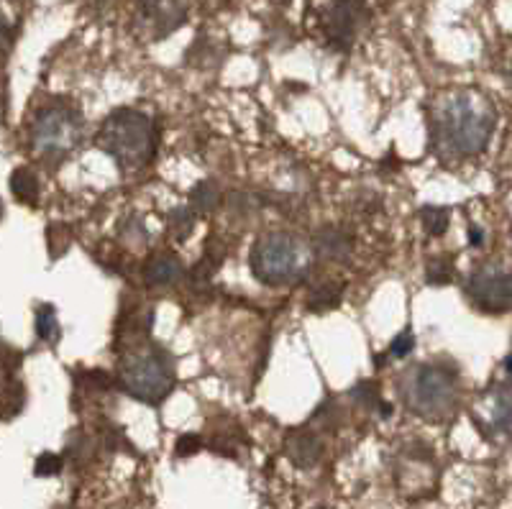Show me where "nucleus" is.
I'll return each mask as SVG.
<instances>
[{
  "instance_id": "1",
  "label": "nucleus",
  "mask_w": 512,
  "mask_h": 509,
  "mask_svg": "<svg viewBox=\"0 0 512 509\" xmlns=\"http://www.w3.org/2000/svg\"><path fill=\"white\" fill-rule=\"evenodd\" d=\"M497 105L474 87L438 93L425 108L431 151L443 164H459L484 154L495 136Z\"/></svg>"
},
{
  "instance_id": "2",
  "label": "nucleus",
  "mask_w": 512,
  "mask_h": 509,
  "mask_svg": "<svg viewBox=\"0 0 512 509\" xmlns=\"http://www.w3.org/2000/svg\"><path fill=\"white\" fill-rule=\"evenodd\" d=\"M402 405L428 423H446L461 407V371L451 359L423 361L397 379Z\"/></svg>"
},
{
  "instance_id": "3",
  "label": "nucleus",
  "mask_w": 512,
  "mask_h": 509,
  "mask_svg": "<svg viewBox=\"0 0 512 509\" xmlns=\"http://www.w3.org/2000/svg\"><path fill=\"white\" fill-rule=\"evenodd\" d=\"M121 359H118L116 382L134 400L146 405H159L175 389V364L164 348L149 343V338L118 343Z\"/></svg>"
},
{
  "instance_id": "4",
  "label": "nucleus",
  "mask_w": 512,
  "mask_h": 509,
  "mask_svg": "<svg viewBox=\"0 0 512 509\" xmlns=\"http://www.w3.org/2000/svg\"><path fill=\"white\" fill-rule=\"evenodd\" d=\"M95 144L118 162L123 169H141L157 154V131L154 121L141 110L118 108L105 118Z\"/></svg>"
},
{
  "instance_id": "5",
  "label": "nucleus",
  "mask_w": 512,
  "mask_h": 509,
  "mask_svg": "<svg viewBox=\"0 0 512 509\" xmlns=\"http://www.w3.org/2000/svg\"><path fill=\"white\" fill-rule=\"evenodd\" d=\"M251 274L269 287H282L305 277L310 267V249L292 233H267L251 246Z\"/></svg>"
},
{
  "instance_id": "6",
  "label": "nucleus",
  "mask_w": 512,
  "mask_h": 509,
  "mask_svg": "<svg viewBox=\"0 0 512 509\" xmlns=\"http://www.w3.org/2000/svg\"><path fill=\"white\" fill-rule=\"evenodd\" d=\"M82 139V121L75 108L52 103L36 113L31 123V146L44 159H57L70 154Z\"/></svg>"
},
{
  "instance_id": "7",
  "label": "nucleus",
  "mask_w": 512,
  "mask_h": 509,
  "mask_svg": "<svg viewBox=\"0 0 512 509\" xmlns=\"http://www.w3.org/2000/svg\"><path fill=\"white\" fill-rule=\"evenodd\" d=\"M367 21V0H323L318 8V31L333 52H349Z\"/></svg>"
},
{
  "instance_id": "8",
  "label": "nucleus",
  "mask_w": 512,
  "mask_h": 509,
  "mask_svg": "<svg viewBox=\"0 0 512 509\" xmlns=\"http://www.w3.org/2000/svg\"><path fill=\"white\" fill-rule=\"evenodd\" d=\"M464 295L479 313H512V272L500 264H479L466 279Z\"/></svg>"
},
{
  "instance_id": "9",
  "label": "nucleus",
  "mask_w": 512,
  "mask_h": 509,
  "mask_svg": "<svg viewBox=\"0 0 512 509\" xmlns=\"http://www.w3.org/2000/svg\"><path fill=\"white\" fill-rule=\"evenodd\" d=\"M139 31L152 41L167 39L172 31L185 26L187 3L185 0H139L136 6Z\"/></svg>"
},
{
  "instance_id": "10",
  "label": "nucleus",
  "mask_w": 512,
  "mask_h": 509,
  "mask_svg": "<svg viewBox=\"0 0 512 509\" xmlns=\"http://www.w3.org/2000/svg\"><path fill=\"white\" fill-rule=\"evenodd\" d=\"M285 453L297 469H313V466H318L320 456H323V443H320L318 430L310 428V425L290 430L285 438Z\"/></svg>"
},
{
  "instance_id": "11",
  "label": "nucleus",
  "mask_w": 512,
  "mask_h": 509,
  "mask_svg": "<svg viewBox=\"0 0 512 509\" xmlns=\"http://www.w3.org/2000/svg\"><path fill=\"white\" fill-rule=\"evenodd\" d=\"M313 251L326 261H346L354 254V233L344 226H323L313 236Z\"/></svg>"
},
{
  "instance_id": "12",
  "label": "nucleus",
  "mask_w": 512,
  "mask_h": 509,
  "mask_svg": "<svg viewBox=\"0 0 512 509\" xmlns=\"http://www.w3.org/2000/svg\"><path fill=\"white\" fill-rule=\"evenodd\" d=\"M185 274L180 259L175 254H154L144 264V284L149 290H164L177 284Z\"/></svg>"
},
{
  "instance_id": "13",
  "label": "nucleus",
  "mask_w": 512,
  "mask_h": 509,
  "mask_svg": "<svg viewBox=\"0 0 512 509\" xmlns=\"http://www.w3.org/2000/svg\"><path fill=\"white\" fill-rule=\"evenodd\" d=\"M492 430L512 440V382H500L492 387V410H489Z\"/></svg>"
},
{
  "instance_id": "14",
  "label": "nucleus",
  "mask_w": 512,
  "mask_h": 509,
  "mask_svg": "<svg viewBox=\"0 0 512 509\" xmlns=\"http://www.w3.org/2000/svg\"><path fill=\"white\" fill-rule=\"evenodd\" d=\"M26 407V389L18 379H0V420H13Z\"/></svg>"
},
{
  "instance_id": "15",
  "label": "nucleus",
  "mask_w": 512,
  "mask_h": 509,
  "mask_svg": "<svg viewBox=\"0 0 512 509\" xmlns=\"http://www.w3.org/2000/svg\"><path fill=\"white\" fill-rule=\"evenodd\" d=\"M218 205H221V190L213 180L198 182V185L192 187L190 192V208L195 210L198 215H208L216 213Z\"/></svg>"
},
{
  "instance_id": "16",
  "label": "nucleus",
  "mask_w": 512,
  "mask_h": 509,
  "mask_svg": "<svg viewBox=\"0 0 512 509\" xmlns=\"http://www.w3.org/2000/svg\"><path fill=\"white\" fill-rule=\"evenodd\" d=\"M39 180H36V174L31 172L29 167H18L16 172L11 174V192L26 205H36L39 203Z\"/></svg>"
},
{
  "instance_id": "17",
  "label": "nucleus",
  "mask_w": 512,
  "mask_h": 509,
  "mask_svg": "<svg viewBox=\"0 0 512 509\" xmlns=\"http://www.w3.org/2000/svg\"><path fill=\"white\" fill-rule=\"evenodd\" d=\"M341 297H344V284H318V287L308 295V310H313V313H328V310L338 307Z\"/></svg>"
},
{
  "instance_id": "18",
  "label": "nucleus",
  "mask_w": 512,
  "mask_h": 509,
  "mask_svg": "<svg viewBox=\"0 0 512 509\" xmlns=\"http://www.w3.org/2000/svg\"><path fill=\"white\" fill-rule=\"evenodd\" d=\"M456 277V264L454 256H431L425 261V282L433 287H446L454 282Z\"/></svg>"
},
{
  "instance_id": "19",
  "label": "nucleus",
  "mask_w": 512,
  "mask_h": 509,
  "mask_svg": "<svg viewBox=\"0 0 512 509\" xmlns=\"http://www.w3.org/2000/svg\"><path fill=\"white\" fill-rule=\"evenodd\" d=\"M195 220H198V213L192 208H175L167 218V231L175 241H187L195 231Z\"/></svg>"
},
{
  "instance_id": "20",
  "label": "nucleus",
  "mask_w": 512,
  "mask_h": 509,
  "mask_svg": "<svg viewBox=\"0 0 512 509\" xmlns=\"http://www.w3.org/2000/svg\"><path fill=\"white\" fill-rule=\"evenodd\" d=\"M349 397L351 402H354L356 407H361L364 412L379 410V405L384 402L382 392H379V384L374 382V379H361V382L351 389Z\"/></svg>"
},
{
  "instance_id": "21",
  "label": "nucleus",
  "mask_w": 512,
  "mask_h": 509,
  "mask_svg": "<svg viewBox=\"0 0 512 509\" xmlns=\"http://www.w3.org/2000/svg\"><path fill=\"white\" fill-rule=\"evenodd\" d=\"M420 223H423L428 236H443V233L448 231V226H451V210L441 208V205H425V208L420 210Z\"/></svg>"
},
{
  "instance_id": "22",
  "label": "nucleus",
  "mask_w": 512,
  "mask_h": 509,
  "mask_svg": "<svg viewBox=\"0 0 512 509\" xmlns=\"http://www.w3.org/2000/svg\"><path fill=\"white\" fill-rule=\"evenodd\" d=\"M36 336L44 343H57L62 336L57 310L52 305H39V310H36Z\"/></svg>"
},
{
  "instance_id": "23",
  "label": "nucleus",
  "mask_w": 512,
  "mask_h": 509,
  "mask_svg": "<svg viewBox=\"0 0 512 509\" xmlns=\"http://www.w3.org/2000/svg\"><path fill=\"white\" fill-rule=\"evenodd\" d=\"M113 382H116V379H113V376L108 374V371H103V369L82 371L80 379H77V384H80V387L98 389V392H105V389H111Z\"/></svg>"
},
{
  "instance_id": "24",
  "label": "nucleus",
  "mask_w": 512,
  "mask_h": 509,
  "mask_svg": "<svg viewBox=\"0 0 512 509\" xmlns=\"http://www.w3.org/2000/svg\"><path fill=\"white\" fill-rule=\"evenodd\" d=\"M64 466V458L57 456V453H41L36 458V466H34V474L36 476H57Z\"/></svg>"
},
{
  "instance_id": "25",
  "label": "nucleus",
  "mask_w": 512,
  "mask_h": 509,
  "mask_svg": "<svg viewBox=\"0 0 512 509\" xmlns=\"http://www.w3.org/2000/svg\"><path fill=\"white\" fill-rule=\"evenodd\" d=\"M415 348V336H413V330H402L400 336L392 341L390 346V356H395V359H408L410 353H413Z\"/></svg>"
},
{
  "instance_id": "26",
  "label": "nucleus",
  "mask_w": 512,
  "mask_h": 509,
  "mask_svg": "<svg viewBox=\"0 0 512 509\" xmlns=\"http://www.w3.org/2000/svg\"><path fill=\"white\" fill-rule=\"evenodd\" d=\"M200 448H203V438H200V435L187 433V435H180V438H177L175 453L180 458H187V456H192V453H198Z\"/></svg>"
},
{
  "instance_id": "27",
  "label": "nucleus",
  "mask_w": 512,
  "mask_h": 509,
  "mask_svg": "<svg viewBox=\"0 0 512 509\" xmlns=\"http://www.w3.org/2000/svg\"><path fill=\"white\" fill-rule=\"evenodd\" d=\"M8 41H11V21H8L6 11L0 8V52L8 47Z\"/></svg>"
},
{
  "instance_id": "28",
  "label": "nucleus",
  "mask_w": 512,
  "mask_h": 509,
  "mask_svg": "<svg viewBox=\"0 0 512 509\" xmlns=\"http://www.w3.org/2000/svg\"><path fill=\"white\" fill-rule=\"evenodd\" d=\"M469 243H472L474 249H479V246H482V243H484V233H482V228H479V226H472V228H469Z\"/></svg>"
},
{
  "instance_id": "29",
  "label": "nucleus",
  "mask_w": 512,
  "mask_h": 509,
  "mask_svg": "<svg viewBox=\"0 0 512 509\" xmlns=\"http://www.w3.org/2000/svg\"><path fill=\"white\" fill-rule=\"evenodd\" d=\"M200 3H203V6L208 8V11H218V8L228 6V3H231V0H200Z\"/></svg>"
},
{
  "instance_id": "30",
  "label": "nucleus",
  "mask_w": 512,
  "mask_h": 509,
  "mask_svg": "<svg viewBox=\"0 0 512 509\" xmlns=\"http://www.w3.org/2000/svg\"><path fill=\"white\" fill-rule=\"evenodd\" d=\"M0 215H3V203H0Z\"/></svg>"
}]
</instances>
